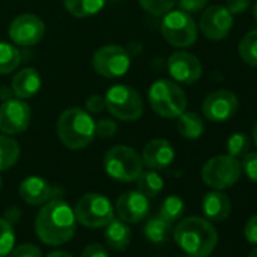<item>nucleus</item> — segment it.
Returning <instances> with one entry per match:
<instances>
[{"mask_svg":"<svg viewBox=\"0 0 257 257\" xmlns=\"http://www.w3.org/2000/svg\"><path fill=\"white\" fill-rule=\"evenodd\" d=\"M168 71L174 80L185 85H192L200 80L203 74V67L200 59L189 52H174L168 58Z\"/></svg>","mask_w":257,"mask_h":257,"instance_id":"nucleus-15","label":"nucleus"},{"mask_svg":"<svg viewBox=\"0 0 257 257\" xmlns=\"http://www.w3.org/2000/svg\"><path fill=\"white\" fill-rule=\"evenodd\" d=\"M248 257H257V248H254V249L248 254Z\"/></svg>","mask_w":257,"mask_h":257,"instance_id":"nucleus-44","label":"nucleus"},{"mask_svg":"<svg viewBox=\"0 0 257 257\" xmlns=\"http://www.w3.org/2000/svg\"><path fill=\"white\" fill-rule=\"evenodd\" d=\"M10 254H11L10 257H43L38 246H35L32 243H23V245L17 246L14 251H11Z\"/></svg>","mask_w":257,"mask_h":257,"instance_id":"nucleus-35","label":"nucleus"},{"mask_svg":"<svg viewBox=\"0 0 257 257\" xmlns=\"http://www.w3.org/2000/svg\"><path fill=\"white\" fill-rule=\"evenodd\" d=\"M171 230V224L167 222L165 219H162L159 215L153 216L147 221L146 227H144V233L147 236V239L153 243H162L168 239Z\"/></svg>","mask_w":257,"mask_h":257,"instance_id":"nucleus-27","label":"nucleus"},{"mask_svg":"<svg viewBox=\"0 0 257 257\" xmlns=\"http://www.w3.org/2000/svg\"><path fill=\"white\" fill-rule=\"evenodd\" d=\"M47 257H73V255L65 251H55V252H50Z\"/></svg>","mask_w":257,"mask_h":257,"instance_id":"nucleus-42","label":"nucleus"},{"mask_svg":"<svg viewBox=\"0 0 257 257\" xmlns=\"http://www.w3.org/2000/svg\"><path fill=\"white\" fill-rule=\"evenodd\" d=\"M240 174H242V168L239 159L230 155H219L209 159L201 170L203 182L207 186L218 191L231 188L234 183H237Z\"/></svg>","mask_w":257,"mask_h":257,"instance_id":"nucleus-8","label":"nucleus"},{"mask_svg":"<svg viewBox=\"0 0 257 257\" xmlns=\"http://www.w3.org/2000/svg\"><path fill=\"white\" fill-rule=\"evenodd\" d=\"M243 236H245L246 242H249L252 245H257V215L251 216L246 221L245 228H243Z\"/></svg>","mask_w":257,"mask_h":257,"instance_id":"nucleus-38","label":"nucleus"},{"mask_svg":"<svg viewBox=\"0 0 257 257\" xmlns=\"http://www.w3.org/2000/svg\"><path fill=\"white\" fill-rule=\"evenodd\" d=\"M174 149L167 140H152L143 150L141 159L143 164L147 165L150 170H165L174 161Z\"/></svg>","mask_w":257,"mask_h":257,"instance_id":"nucleus-17","label":"nucleus"},{"mask_svg":"<svg viewBox=\"0 0 257 257\" xmlns=\"http://www.w3.org/2000/svg\"><path fill=\"white\" fill-rule=\"evenodd\" d=\"M240 59L249 65V67H257V29L246 32L237 47Z\"/></svg>","mask_w":257,"mask_h":257,"instance_id":"nucleus-26","label":"nucleus"},{"mask_svg":"<svg viewBox=\"0 0 257 257\" xmlns=\"http://www.w3.org/2000/svg\"><path fill=\"white\" fill-rule=\"evenodd\" d=\"M104 239L110 249L122 251L131 243V228L121 219H112L106 225Z\"/></svg>","mask_w":257,"mask_h":257,"instance_id":"nucleus-21","label":"nucleus"},{"mask_svg":"<svg viewBox=\"0 0 257 257\" xmlns=\"http://www.w3.org/2000/svg\"><path fill=\"white\" fill-rule=\"evenodd\" d=\"M106 109L118 119L135 121L144 112V101L137 89L128 85H113L104 95Z\"/></svg>","mask_w":257,"mask_h":257,"instance_id":"nucleus-6","label":"nucleus"},{"mask_svg":"<svg viewBox=\"0 0 257 257\" xmlns=\"http://www.w3.org/2000/svg\"><path fill=\"white\" fill-rule=\"evenodd\" d=\"M92 67L97 74L106 79L124 76L131 68V56L121 46L107 44L100 47L92 56Z\"/></svg>","mask_w":257,"mask_h":257,"instance_id":"nucleus-10","label":"nucleus"},{"mask_svg":"<svg viewBox=\"0 0 257 257\" xmlns=\"http://www.w3.org/2000/svg\"><path fill=\"white\" fill-rule=\"evenodd\" d=\"M179 8L188 14H194V13H200L206 5L207 0H177Z\"/></svg>","mask_w":257,"mask_h":257,"instance_id":"nucleus-36","label":"nucleus"},{"mask_svg":"<svg viewBox=\"0 0 257 257\" xmlns=\"http://www.w3.org/2000/svg\"><path fill=\"white\" fill-rule=\"evenodd\" d=\"M242 173L254 183H257V152H248L240 164Z\"/></svg>","mask_w":257,"mask_h":257,"instance_id":"nucleus-33","label":"nucleus"},{"mask_svg":"<svg viewBox=\"0 0 257 257\" xmlns=\"http://www.w3.org/2000/svg\"><path fill=\"white\" fill-rule=\"evenodd\" d=\"M82 257H109L107 251L98 245V243H92L89 246H86L82 252Z\"/></svg>","mask_w":257,"mask_h":257,"instance_id":"nucleus-40","label":"nucleus"},{"mask_svg":"<svg viewBox=\"0 0 257 257\" xmlns=\"http://www.w3.org/2000/svg\"><path fill=\"white\" fill-rule=\"evenodd\" d=\"M20 158L19 143L7 135H0V171L13 168Z\"/></svg>","mask_w":257,"mask_h":257,"instance_id":"nucleus-24","label":"nucleus"},{"mask_svg":"<svg viewBox=\"0 0 257 257\" xmlns=\"http://www.w3.org/2000/svg\"><path fill=\"white\" fill-rule=\"evenodd\" d=\"M249 144H251V140L246 134L243 132H234L228 137L227 143H225V147H227V155L239 159V158H243L248 150H249Z\"/></svg>","mask_w":257,"mask_h":257,"instance_id":"nucleus-30","label":"nucleus"},{"mask_svg":"<svg viewBox=\"0 0 257 257\" xmlns=\"http://www.w3.org/2000/svg\"><path fill=\"white\" fill-rule=\"evenodd\" d=\"M161 31L167 43L180 49L191 47L198 37V26L194 19L182 10L168 11L164 16Z\"/></svg>","mask_w":257,"mask_h":257,"instance_id":"nucleus-7","label":"nucleus"},{"mask_svg":"<svg viewBox=\"0 0 257 257\" xmlns=\"http://www.w3.org/2000/svg\"><path fill=\"white\" fill-rule=\"evenodd\" d=\"M118 131V125L113 119L109 118H101L98 121H95V137L98 138H112Z\"/></svg>","mask_w":257,"mask_h":257,"instance_id":"nucleus-34","label":"nucleus"},{"mask_svg":"<svg viewBox=\"0 0 257 257\" xmlns=\"http://www.w3.org/2000/svg\"><path fill=\"white\" fill-rule=\"evenodd\" d=\"M59 191L55 189L47 180H44L43 177H38V176H31V177L25 179L20 185L22 198L28 204H32V206L46 204L47 201L55 198V195Z\"/></svg>","mask_w":257,"mask_h":257,"instance_id":"nucleus-18","label":"nucleus"},{"mask_svg":"<svg viewBox=\"0 0 257 257\" xmlns=\"http://www.w3.org/2000/svg\"><path fill=\"white\" fill-rule=\"evenodd\" d=\"M177 118H179L177 131L183 138H186V140H198V138L203 137L204 122H203V119H201V116L198 113L191 112V110H185Z\"/></svg>","mask_w":257,"mask_h":257,"instance_id":"nucleus-22","label":"nucleus"},{"mask_svg":"<svg viewBox=\"0 0 257 257\" xmlns=\"http://www.w3.org/2000/svg\"><path fill=\"white\" fill-rule=\"evenodd\" d=\"M201 207H203L204 216L213 222H219V221L227 219L230 212H231L230 198L218 189L210 191L204 195Z\"/></svg>","mask_w":257,"mask_h":257,"instance_id":"nucleus-20","label":"nucleus"},{"mask_svg":"<svg viewBox=\"0 0 257 257\" xmlns=\"http://www.w3.org/2000/svg\"><path fill=\"white\" fill-rule=\"evenodd\" d=\"M46 34V26L43 20L34 14H22L13 20L10 26V38L23 47H31L38 44Z\"/></svg>","mask_w":257,"mask_h":257,"instance_id":"nucleus-14","label":"nucleus"},{"mask_svg":"<svg viewBox=\"0 0 257 257\" xmlns=\"http://www.w3.org/2000/svg\"><path fill=\"white\" fill-rule=\"evenodd\" d=\"M85 110L89 112V113H98L101 112L103 109H106V104H104V97L101 95H97V94H92L91 97L86 98L85 101Z\"/></svg>","mask_w":257,"mask_h":257,"instance_id":"nucleus-37","label":"nucleus"},{"mask_svg":"<svg viewBox=\"0 0 257 257\" xmlns=\"http://www.w3.org/2000/svg\"><path fill=\"white\" fill-rule=\"evenodd\" d=\"M14 242L16 234L13 225L5 218H0V257H7L13 251Z\"/></svg>","mask_w":257,"mask_h":257,"instance_id":"nucleus-31","label":"nucleus"},{"mask_svg":"<svg viewBox=\"0 0 257 257\" xmlns=\"http://www.w3.org/2000/svg\"><path fill=\"white\" fill-rule=\"evenodd\" d=\"M239 109L237 97L227 89H218L210 92L201 106L203 115L213 122H224L234 116Z\"/></svg>","mask_w":257,"mask_h":257,"instance_id":"nucleus-13","label":"nucleus"},{"mask_svg":"<svg viewBox=\"0 0 257 257\" xmlns=\"http://www.w3.org/2000/svg\"><path fill=\"white\" fill-rule=\"evenodd\" d=\"M22 61L19 49L10 43H0V74L13 73Z\"/></svg>","mask_w":257,"mask_h":257,"instance_id":"nucleus-28","label":"nucleus"},{"mask_svg":"<svg viewBox=\"0 0 257 257\" xmlns=\"http://www.w3.org/2000/svg\"><path fill=\"white\" fill-rule=\"evenodd\" d=\"M19 218H20V210H19L17 207H10V209L7 210L5 219H7L11 225H13V224H16Z\"/></svg>","mask_w":257,"mask_h":257,"instance_id":"nucleus-41","label":"nucleus"},{"mask_svg":"<svg viewBox=\"0 0 257 257\" xmlns=\"http://www.w3.org/2000/svg\"><path fill=\"white\" fill-rule=\"evenodd\" d=\"M104 4L106 0H64L67 11L77 19H86L98 14Z\"/></svg>","mask_w":257,"mask_h":257,"instance_id":"nucleus-23","label":"nucleus"},{"mask_svg":"<svg viewBox=\"0 0 257 257\" xmlns=\"http://www.w3.org/2000/svg\"><path fill=\"white\" fill-rule=\"evenodd\" d=\"M137 186L143 195H146L147 198H153L164 189V180L155 170L143 171L137 179Z\"/></svg>","mask_w":257,"mask_h":257,"instance_id":"nucleus-25","label":"nucleus"},{"mask_svg":"<svg viewBox=\"0 0 257 257\" xmlns=\"http://www.w3.org/2000/svg\"><path fill=\"white\" fill-rule=\"evenodd\" d=\"M76 221L89 228H98L107 225L113 219V207L110 201L101 194L83 195L74 207Z\"/></svg>","mask_w":257,"mask_h":257,"instance_id":"nucleus-9","label":"nucleus"},{"mask_svg":"<svg viewBox=\"0 0 257 257\" xmlns=\"http://www.w3.org/2000/svg\"><path fill=\"white\" fill-rule=\"evenodd\" d=\"M252 141H254V144H255V147H257V122H255L254 127H252Z\"/></svg>","mask_w":257,"mask_h":257,"instance_id":"nucleus-43","label":"nucleus"},{"mask_svg":"<svg viewBox=\"0 0 257 257\" xmlns=\"http://www.w3.org/2000/svg\"><path fill=\"white\" fill-rule=\"evenodd\" d=\"M0 189H2V179H0Z\"/></svg>","mask_w":257,"mask_h":257,"instance_id":"nucleus-46","label":"nucleus"},{"mask_svg":"<svg viewBox=\"0 0 257 257\" xmlns=\"http://www.w3.org/2000/svg\"><path fill=\"white\" fill-rule=\"evenodd\" d=\"M149 101L152 109L164 118H177L188 106L183 88L168 79H159L150 86Z\"/></svg>","mask_w":257,"mask_h":257,"instance_id":"nucleus-4","label":"nucleus"},{"mask_svg":"<svg viewBox=\"0 0 257 257\" xmlns=\"http://www.w3.org/2000/svg\"><path fill=\"white\" fill-rule=\"evenodd\" d=\"M233 28V14L224 5L209 7L200 19V29L210 41L224 40Z\"/></svg>","mask_w":257,"mask_h":257,"instance_id":"nucleus-12","label":"nucleus"},{"mask_svg":"<svg viewBox=\"0 0 257 257\" xmlns=\"http://www.w3.org/2000/svg\"><path fill=\"white\" fill-rule=\"evenodd\" d=\"M185 212V203L180 197L177 195H170L164 200L161 209H159V216L162 219H165L167 222L173 224L176 222L177 219L182 218Z\"/></svg>","mask_w":257,"mask_h":257,"instance_id":"nucleus-29","label":"nucleus"},{"mask_svg":"<svg viewBox=\"0 0 257 257\" xmlns=\"http://www.w3.org/2000/svg\"><path fill=\"white\" fill-rule=\"evenodd\" d=\"M103 165L106 174L119 182H135L144 171L141 156L127 146H115L109 149L104 155Z\"/></svg>","mask_w":257,"mask_h":257,"instance_id":"nucleus-5","label":"nucleus"},{"mask_svg":"<svg viewBox=\"0 0 257 257\" xmlns=\"http://www.w3.org/2000/svg\"><path fill=\"white\" fill-rule=\"evenodd\" d=\"M140 4L147 13L159 17L171 11L173 7L177 4V0H140Z\"/></svg>","mask_w":257,"mask_h":257,"instance_id":"nucleus-32","label":"nucleus"},{"mask_svg":"<svg viewBox=\"0 0 257 257\" xmlns=\"http://www.w3.org/2000/svg\"><path fill=\"white\" fill-rule=\"evenodd\" d=\"M252 13H254L255 20H257V0H255V4H254V10H252Z\"/></svg>","mask_w":257,"mask_h":257,"instance_id":"nucleus-45","label":"nucleus"},{"mask_svg":"<svg viewBox=\"0 0 257 257\" xmlns=\"http://www.w3.org/2000/svg\"><path fill=\"white\" fill-rule=\"evenodd\" d=\"M227 10L234 16V14H242L248 10L249 0H227Z\"/></svg>","mask_w":257,"mask_h":257,"instance_id":"nucleus-39","label":"nucleus"},{"mask_svg":"<svg viewBox=\"0 0 257 257\" xmlns=\"http://www.w3.org/2000/svg\"><path fill=\"white\" fill-rule=\"evenodd\" d=\"M115 207L121 221L135 224L147 216L150 204L149 198L143 195L140 191H127L118 197Z\"/></svg>","mask_w":257,"mask_h":257,"instance_id":"nucleus-16","label":"nucleus"},{"mask_svg":"<svg viewBox=\"0 0 257 257\" xmlns=\"http://www.w3.org/2000/svg\"><path fill=\"white\" fill-rule=\"evenodd\" d=\"M35 231L47 245H62L68 242L76 231L74 210L61 198L47 201L37 215Z\"/></svg>","mask_w":257,"mask_h":257,"instance_id":"nucleus-1","label":"nucleus"},{"mask_svg":"<svg viewBox=\"0 0 257 257\" xmlns=\"http://www.w3.org/2000/svg\"><path fill=\"white\" fill-rule=\"evenodd\" d=\"M56 131L67 149L82 150L95 138V121L85 109L70 107L59 115Z\"/></svg>","mask_w":257,"mask_h":257,"instance_id":"nucleus-3","label":"nucleus"},{"mask_svg":"<svg viewBox=\"0 0 257 257\" xmlns=\"http://www.w3.org/2000/svg\"><path fill=\"white\" fill-rule=\"evenodd\" d=\"M41 88V76L35 68H23L14 74L11 82V89L17 98L26 100L34 97Z\"/></svg>","mask_w":257,"mask_h":257,"instance_id":"nucleus-19","label":"nucleus"},{"mask_svg":"<svg viewBox=\"0 0 257 257\" xmlns=\"http://www.w3.org/2000/svg\"><path fill=\"white\" fill-rule=\"evenodd\" d=\"M174 240L188 255L207 257L218 243V233L207 219L188 216L176 225Z\"/></svg>","mask_w":257,"mask_h":257,"instance_id":"nucleus-2","label":"nucleus"},{"mask_svg":"<svg viewBox=\"0 0 257 257\" xmlns=\"http://www.w3.org/2000/svg\"><path fill=\"white\" fill-rule=\"evenodd\" d=\"M31 107L22 98H8L0 104V131L5 135H19L31 124Z\"/></svg>","mask_w":257,"mask_h":257,"instance_id":"nucleus-11","label":"nucleus"},{"mask_svg":"<svg viewBox=\"0 0 257 257\" xmlns=\"http://www.w3.org/2000/svg\"><path fill=\"white\" fill-rule=\"evenodd\" d=\"M189 257H195V255H189Z\"/></svg>","mask_w":257,"mask_h":257,"instance_id":"nucleus-47","label":"nucleus"}]
</instances>
